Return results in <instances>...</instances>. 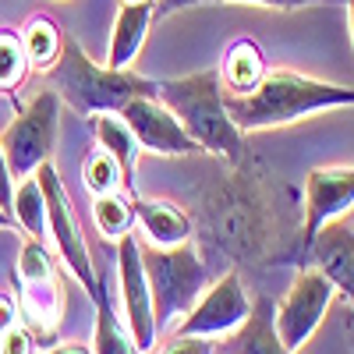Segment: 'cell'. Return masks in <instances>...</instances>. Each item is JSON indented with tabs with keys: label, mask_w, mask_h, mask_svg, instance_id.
Here are the masks:
<instances>
[{
	"label": "cell",
	"mask_w": 354,
	"mask_h": 354,
	"mask_svg": "<svg viewBox=\"0 0 354 354\" xmlns=\"http://www.w3.org/2000/svg\"><path fill=\"white\" fill-rule=\"evenodd\" d=\"M266 177L270 174H255L252 160L245 156V163L230 167L223 181H213L198 195L202 241L234 262L270 266L290 255V245L298 238L287 230L283 198Z\"/></svg>",
	"instance_id": "cell-1"
},
{
	"label": "cell",
	"mask_w": 354,
	"mask_h": 354,
	"mask_svg": "<svg viewBox=\"0 0 354 354\" xmlns=\"http://www.w3.org/2000/svg\"><path fill=\"white\" fill-rule=\"evenodd\" d=\"M227 113L241 131H266V128H283L301 117L337 110V106H354V88L351 85H333L319 82L287 68L266 71L262 82L245 96H227Z\"/></svg>",
	"instance_id": "cell-2"
},
{
	"label": "cell",
	"mask_w": 354,
	"mask_h": 354,
	"mask_svg": "<svg viewBox=\"0 0 354 354\" xmlns=\"http://www.w3.org/2000/svg\"><path fill=\"white\" fill-rule=\"evenodd\" d=\"M156 100L181 121L192 142L202 153L220 156L227 167L245 163V131L230 121L223 103L220 71H198L185 78H163L156 88Z\"/></svg>",
	"instance_id": "cell-3"
},
{
	"label": "cell",
	"mask_w": 354,
	"mask_h": 354,
	"mask_svg": "<svg viewBox=\"0 0 354 354\" xmlns=\"http://www.w3.org/2000/svg\"><path fill=\"white\" fill-rule=\"evenodd\" d=\"M50 88L61 103L75 106L78 113H121L131 100L156 96L160 82L138 75L135 68H103L88 57L75 39H64L61 61L50 71Z\"/></svg>",
	"instance_id": "cell-4"
},
{
	"label": "cell",
	"mask_w": 354,
	"mask_h": 354,
	"mask_svg": "<svg viewBox=\"0 0 354 354\" xmlns=\"http://www.w3.org/2000/svg\"><path fill=\"white\" fill-rule=\"evenodd\" d=\"M145 280L153 294V312L156 326H170L181 319L209 287V266L198 255L195 245H177V248H142Z\"/></svg>",
	"instance_id": "cell-5"
},
{
	"label": "cell",
	"mask_w": 354,
	"mask_h": 354,
	"mask_svg": "<svg viewBox=\"0 0 354 354\" xmlns=\"http://www.w3.org/2000/svg\"><path fill=\"white\" fill-rule=\"evenodd\" d=\"M61 106H64L61 96L46 85V88H39V93L28 100V106L4 128L0 145H4V156H8V167H11L15 181L32 177L43 163L53 160L57 135H61Z\"/></svg>",
	"instance_id": "cell-6"
},
{
	"label": "cell",
	"mask_w": 354,
	"mask_h": 354,
	"mask_svg": "<svg viewBox=\"0 0 354 354\" xmlns=\"http://www.w3.org/2000/svg\"><path fill=\"white\" fill-rule=\"evenodd\" d=\"M36 181H39L43 198H46V234L57 245V255H61V262L71 270V277L82 283V290L88 294V298H96V294H100L96 266H93V255H88L82 223L75 216V205L68 198V188L61 181V174H57L53 160L36 170Z\"/></svg>",
	"instance_id": "cell-7"
},
{
	"label": "cell",
	"mask_w": 354,
	"mask_h": 354,
	"mask_svg": "<svg viewBox=\"0 0 354 354\" xmlns=\"http://www.w3.org/2000/svg\"><path fill=\"white\" fill-rule=\"evenodd\" d=\"M333 298H337V290L330 287V280L322 277L315 266H298L290 290L283 294V301L273 308L277 333H280L287 351L298 354L315 337V330L322 326V319H326Z\"/></svg>",
	"instance_id": "cell-8"
},
{
	"label": "cell",
	"mask_w": 354,
	"mask_h": 354,
	"mask_svg": "<svg viewBox=\"0 0 354 354\" xmlns=\"http://www.w3.org/2000/svg\"><path fill=\"white\" fill-rule=\"evenodd\" d=\"M252 312V301L245 294L241 273L227 270L220 280H213L202 290V298L181 315V322L174 326V337H227L241 326Z\"/></svg>",
	"instance_id": "cell-9"
},
{
	"label": "cell",
	"mask_w": 354,
	"mask_h": 354,
	"mask_svg": "<svg viewBox=\"0 0 354 354\" xmlns=\"http://www.w3.org/2000/svg\"><path fill=\"white\" fill-rule=\"evenodd\" d=\"M117 283H121V308H124V326L135 337V347L145 354L153 351L160 326H156V312H153V294L149 280H145V266H142V245L131 238L117 241Z\"/></svg>",
	"instance_id": "cell-10"
},
{
	"label": "cell",
	"mask_w": 354,
	"mask_h": 354,
	"mask_svg": "<svg viewBox=\"0 0 354 354\" xmlns=\"http://www.w3.org/2000/svg\"><path fill=\"white\" fill-rule=\"evenodd\" d=\"M354 209V167H315L305 177V205H301V245L333 220Z\"/></svg>",
	"instance_id": "cell-11"
},
{
	"label": "cell",
	"mask_w": 354,
	"mask_h": 354,
	"mask_svg": "<svg viewBox=\"0 0 354 354\" xmlns=\"http://www.w3.org/2000/svg\"><path fill=\"white\" fill-rule=\"evenodd\" d=\"M121 117L128 121L138 149L145 153H156V156H188V153H198V145L192 142V135L181 128V121L156 100V96H142V100H131Z\"/></svg>",
	"instance_id": "cell-12"
},
{
	"label": "cell",
	"mask_w": 354,
	"mask_h": 354,
	"mask_svg": "<svg viewBox=\"0 0 354 354\" xmlns=\"http://www.w3.org/2000/svg\"><path fill=\"white\" fill-rule=\"evenodd\" d=\"M312 266L330 280V287L354 305V230L344 220L326 223L308 245Z\"/></svg>",
	"instance_id": "cell-13"
},
{
	"label": "cell",
	"mask_w": 354,
	"mask_h": 354,
	"mask_svg": "<svg viewBox=\"0 0 354 354\" xmlns=\"http://www.w3.org/2000/svg\"><path fill=\"white\" fill-rule=\"evenodd\" d=\"M156 18V0H128L121 4L113 18L110 50H106V68H131L145 46V36Z\"/></svg>",
	"instance_id": "cell-14"
},
{
	"label": "cell",
	"mask_w": 354,
	"mask_h": 354,
	"mask_svg": "<svg viewBox=\"0 0 354 354\" xmlns=\"http://www.w3.org/2000/svg\"><path fill=\"white\" fill-rule=\"evenodd\" d=\"M135 220L142 223L153 248H177L192 241V216L170 198H131Z\"/></svg>",
	"instance_id": "cell-15"
},
{
	"label": "cell",
	"mask_w": 354,
	"mask_h": 354,
	"mask_svg": "<svg viewBox=\"0 0 354 354\" xmlns=\"http://www.w3.org/2000/svg\"><path fill=\"white\" fill-rule=\"evenodd\" d=\"M21 283V312L28 319V330L39 337H53L57 333V322H61L64 312V287L61 277L50 273L39 280H18Z\"/></svg>",
	"instance_id": "cell-16"
},
{
	"label": "cell",
	"mask_w": 354,
	"mask_h": 354,
	"mask_svg": "<svg viewBox=\"0 0 354 354\" xmlns=\"http://www.w3.org/2000/svg\"><path fill=\"white\" fill-rule=\"evenodd\" d=\"M270 71L266 68V57H262V46L255 39H238L230 43L227 53H223V64H220V85L227 96H245L262 82V75Z\"/></svg>",
	"instance_id": "cell-17"
},
{
	"label": "cell",
	"mask_w": 354,
	"mask_h": 354,
	"mask_svg": "<svg viewBox=\"0 0 354 354\" xmlns=\"http://www.w3.org/2000/svg\"><path fill=\"white\" fill-rule=\"evenodd\" d=\"M227 354H294L283 347L280 333H277V322H273V301L270 298H259L248 312V319L234 330L230 351Z\"/></svg>",
	"instance_id": "cell-18"
},
{
	"label": "cell",
	"mask_w": 354,
	"mask_h": 354,
	"mask_svg": "<svg viewBox=\"0 0 354 354\" xmlns=\"http://www.w3.org/2000/svg\"><path fill=\"white\" fill-rule=\"evenodd\" d=\"M93 121V135H96V145L100 149H106L117 163H121L124 177H128V185L135 181V163H138V142L128 128V121L121 113H93L88 117Z\"/></svg>",
	"instance_id": "cell-19"
},
{
	"label": "cell",
	"mask_w": 354,
	"mask_h": 354,
	"mask_svg": "<svg viewBox=\"0 0 354 354\" xmlns=\"http://www.w3.org/2000/svg\"><path fill=\"white\" fill-rule=\"evenodd\" d=\"M93 305H96V330H93V344H88L93 354H142L135 347L131 330L124 326V315L113 308V301L103 294V287L93 298Z\"/></svg>",
	"instance_id": "cell-20"
},
{
	"label": "cell",
	"mask_w": 354,
	"mask_h": 354,
	"mask_svg": "<svg viewBox=\"0 0 354 354\" xmlns=\"http://www.w3.org/2000/svg\"><path fill=\"white\" fill-rule=\"evenodd\" d=\"M21 39V50L28 57V68H39V71H50L57 61H61V50H64V32L61 25H57L53 18H28L25 28L18 32Z\"/></svg>",
	"instance_id": "cell-21"
},
{
	"label": "cell",
	"mask_w": 354,
	"mask_h": 354,
	"mask_svg": "<svg viewBox=\"0 0 354 354\" xmlns=\"http://www.w3.org/2000/svg\"><path fill=\"white\" fill-rule=\"evenodd\" d=\"M11 220L18 230H25L32 241H43L46 238V198H43V188L32 177H21L15 185V195H11Z\"/></svg>",
	"instance_id": "cell-22"
},
{
	"label": "cell",
	"mask_w": 354,
	"mask_h": 354,
	"mask_svg": "<svg viewBox=\"0 0 354 354\" xmlns=\"http://www.w3.org/2000/svg\"><path fill=\"white\" fill-rule=\"evenodd\" d=\"M93 223L106 241H121L131 234L135 209H131V195L124 192H106L93 198Z\"/></svg>",
	"instance_id": "cell-23"
},
{
	"label": "cell",
	"mask_w": 354,
	"mask_h": 354,
	"mask_svg": "<svg viewBox=\"0 0 354 354\" xmlns=\"http://www.w3.org/2000/svg\"><path fill=\"white\" fill-rule=\"evenodd\" d=\"M82 185L93 192V198L96 195H106V192L131 188L124 170H121V163H117L106 149H93V153L85 156V163H82Z\"/></svg>",
	"instance_id": "cell-24"
},
{
	"label": "cell",
	"mask_w": 354,
	"mask_h": 354,
	"mask_svg": "<svg viewBox=\"0 0 354 354\" xmlns=\"http://www.w3.org/2000/svg\"><path fill=\"white\" fill-rule=\"evenodd\" d=\"M28 78V57L21 50V39L11 28H0V93H15Z\"/></svg>",
	"instance_id": "cell-25"
},
{
	"label": "cell",
	"mask_w": 354,
	"mask_h": 354,
	"mask_svg": "<svg viewBox=\"0 0 354 354\" xmlns=\"http://www.w3.org/2000/svg\"><path fill=\"white\" fill-rule=\"evenodd\" d=\"M198 4H259V8L294 11L305 4H337V0H156V15H174L181 8H198Z\"/></svg>",
	"instance_id": "cell-26"
},
{
	"label": "cell",
	"mask_w": 354,
	"mask_h": 354,
	"mask_svg": "<svg viewBox=\"0 0 354 354\" xmlns=\"http://www.w3.org/2000/svg\"><path fill=\"white\" fill-rule=\"evenodd\" d=\"M50 273H57V262L50 259L46 245L28 238L21 245V255H18V280H39V277H50Z\"/></svg>",
	"instance_id": "cell-27"
},
{
	"label": "cell",
	"mask_w": 354,
	"mask_h": 354,
	"mask_svg": "<svg viewBox=\"0 0 354 354\" xmlns=\"http://www.w3.org/2000/svg\"><path fill=\"white\" fill-rule=\"evenodd\" d=\"M0 354H39V340H36L32 330L18 322L15 330H8L0 337Z\"/></svg>",
	"instance_id": "cell-28"
},
{
	"label": "cell",
	"mask_w": 354,
	"mask_h": 354,
	"mask_svg": "<svg viewBox=\"0 0 354 354\" xmlns=\"http://www.w3.org/2000/svg\"><path fill=\"white\" fill-rule=\"evenodd\" d=\"M160 354H213V340H205V337H170Z\"/></svg>",
	"instance_id": "cell-29"
},
{
	"label": "cell",
	"mask_w": 354,
	"mask_h": 354,
	"mask_svg": "<svg viewBox=\"0 0 354 354\" xmlns=\"http://www.w3.org/2000/svg\"><path fill=\"white\" fill-rule=\"evenodd\" d=\"M18 326V298L15 294H0V337Z\"/></svg>",
	"instance_id": "cell-30"
},
{
	"label": "cell",
	"mask_w": 354,
	"mask_h": 354,
	"mask_svg": "<svg viewBox=\"0 0 354 354\" xmlns=\"http://www.w3.org/2000/svg\"><path fill=\"white\" fill-rule=\"evenodd\" d=\"M11 195H15V177H11V167L4 156V145H0V205L4 209H11Z\"/></svg>",
	"instance_id": "cell-31"
},
{
	"label": "cell",
	"mask_w": 354,
	"mask_h": 354,
	"mask_svg": "<svg viewBox=\"0 0 354 354\" xmlns=\"http://www.w3.org/2000/svg\"><path fill=\"white\" fill-rule=\"evenodd\" d=\"M39 354H93V347L71 340V344H53V347H46V351H39Z\"/></svg>",
	"instance_id": "cell-32"
},
{
	"label": "cell",
	"mask_w": 354,
	"mask_h": 354,
	"mask_svg": "<svg viewBox=\"0 0 354 354\" xmlns=\"http://www.w3.org/2000/svg\"><path fill=\"white\" fill-rule=\"evenodd\" d=\"M0 230H15V220H11V213L0 205Z\"/></svg>",
	"instance_id": "cell-33"
},
{
	"label": "cell",
	"mask_w": 354,
	"mask_h": 354,
	"mask_svg": "<svg viewBox=\"0 0 354 354\" xmlns=\"http://www.w3.org/2000/svg\"><path fill=\"white\" fill-rule=\"evenodd\" d=\"M347 4V21H351V39H354V0H344Z\"/></svg>",
	"instance_id": "cell-34"
},
{
	"label": "cell",
	"mask_w": 354,
	"mask_h": 354,
	"mask_svg": "<svg viewBox=\"0 0 354 354\" xmlns=\"http://www.w3.org/2000/svg\"><path fill=\"white\" fill-rule=\"evenodd\" d=\"M347 333H351V344H354V319L347 322Z\"/></svg>",
	"instance_id": "cell-35"
},
{
	"label": "cell",
	"mask_w": 354,
	"mask_h": 354,
	"mask_svg": "<svg viewBox=\"0 0 354 354\" xmlns=\"http://www.w3.org/2000/svg\"><path fill=\"white\" fill-rule=\"evenodd\" d=\"M124 4H128V0H124Z\"/></svg>",
	"instance_id": "cell-36"
}]
</instances>
